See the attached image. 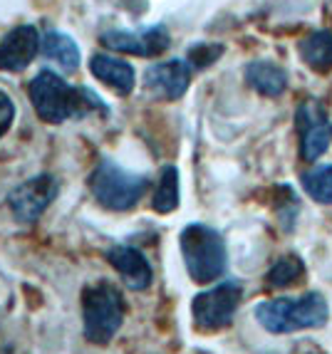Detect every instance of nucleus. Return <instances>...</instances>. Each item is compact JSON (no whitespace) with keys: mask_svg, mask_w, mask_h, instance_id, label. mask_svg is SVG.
Here are the masks:
<instances>
[{"mask_svg":"<svg viewBox=\"0 0 332 354\" xmlns=\"http://www.w3.org/2000/svg\"><path fill=\"white\" fill-rule=\"evenodd\" d=\"M28 92L40 119L53 122V124L84 117L89 112L107 114V106L102 104L95 92H89L84 87H72L65 77H59L53 70L37 72L35 80L30 82Z\"/></svg>","mask_w":332,"mask_h":354,"instance_id":"1","label":"nucleus"},{"mask_svg":"<svg viewBox=\"0 0 332 354\" xmlns=\"http://www.w3.org/2000/svg\"><path fill=\"white\" fill-rule=\"evenodd\" d=\"M330 307L320 292L300 297H275L255 307V319L270 335H290L297 330H317L327 325Z\"/></svg>","mask_w":332,"mask_h":354,"instance_id":"2","label":"nucleus"},{"mask_svg":"<svg viewBox=\"0 0 332 354\" xmlns=\"http://www.w3.org/2000/svg\"><path fill=\"white\" fill-rule=\"evenodd\" d=\"M178 245H181L186 270H189L194 283H214L225 272L228 255H225L223 238L216 228L203 223L186 225L181 230Z\"/></svg>","mask_w":332,"mask_h":354,"instance_id":"3","label":"nucleus"},{"mask_svg":"<svg viewBox=\"0 0 332 354\" xmlns=\"http://www.w3.org/2000/svg\"><path fill=\"white\" fill-rule=\"evenodd\" d=\"M124 297L107 280L82 290V332L92 344H109L124 322Z\"/></svg>","mask_w":332,"mask_h":354,"instance_id":"4","label":"nucleus"},{"mask_svg":"<svg viewBox=\"0 0 332 354\" xmlns=\"http://www.w3.org/2000/svg\"><path fill=\"white\" fill-rule=\"evenodd\" d=\"M151 181L144 174L127 171L117 161L102 159L89 178V189L100 206L107 211H129L144 198Z\"/></svg>","mask_w":332,"mask_h":354,"instance_id":"5","label":"nucleus"},{"mask_svg":"<svg viewBox=\"0 0 332 354\" xmlns=\"http://www.w3.org/2000/svg\"><path fill=\"white\" fill-rule=\"evenodd\" d=\"M241 300H243V288L236 280H225L206 292H199L191 302V317H194L196 330L219 332L228 327Z\"/></svg>","mask_w":332,"mask_h":354,"instance_id":"6","label":"nucleus"},{"mask_svg":"<svg viewBox=\"0 0 332 354\" xmlns=\"http://www.w3.org/2000/svg\"><path fill=\"white\" fill-rule=\"evenodd\" d=\"M57 191H59L57 181L53 176H48V174L20 183L18 189L8 196V203H10V211L15 216V221L23 225L35 223L42 213L50 208V203L55 201Z\"/></svg>","mask_w":332,"mask_h":354,"instance_id":"7","label":"nucleus"},{"mask_svg":"<svg viewBox=\"0 0 332 354\" xmlns=\"http://www.w3.org/2000/svg\"><path fill=\"white\" fill-rule=\"evenodd\" d=\"M297 129H300V153L305 161L320 159L325 149L330 147V117L320 102H305L297 109Z\"/></svg>","mask_w":332,"mask_h":354,"instance_id":"8","label":"nucleus"},{"mask_svg":"<svg viewBox=\"0 0 332 354\" xmlns=\"http://www.w3.org/2000/svg\"><path fill=\"white\" fill-rule=\"evenodd\" d=\"M100 40L107 50L139 55V57H156L169 48V32L164 25H154L147 30H109Z\"/></svg>","mask_w":332,"mask_h":354,"instance_id":"9","label":"nucleus"},{"mask_svg":"<svg viewBox=\"0 0 332 354\" xmlns=\"http://www.w3.org/2000/svg\"><path fill=\"white\" fill-rule=\"evenodd\" d=\"M42 50V37L33 25H20L0 37V70L20 72L37 57Z\"/></svg>","mask_w":332,"mask_h":354,"instance_id":"10","label":"nucleus"},{"mask_svg":"<svg viewBox=\"0 0 332 354\" xmlns=\"http://www.w3.org/2000/svg\"><path fill=\"white\" fill-rule=\"evenodd\" d=\"M144 84L161 100H178L191 84V62L186 59H166L156 62L144 75Z\"/></svg>","mask_w":332,"mask_h":354,"instance_id":"11","label":"nucleus"},{"mask_svg":"<svg viewBox=\"0 0 332 354\" xmlns=\"http://www.w3.org/2000/svg\"><path fill=\"white\" fill-rule=\"evenodd\" d=\"M109 266L122 275L124 285L129 290H147L154 280V270L149 266L147 255L142 250L131 248V245H112L107 250Z\"/></svg>","mask_w":332,"mask_h":354,"instance_id":"12","label":"nucleus"},{"mask_svg":"<svg viewBox=\"0 0 332 354\" xmlns=\"http://www.w3.org/2000/svg\"><path fill=\"white\" fill-rule=\"evenodd\" d=\"M89 70L100 82L112 87L117 95H129L134 89V67L124 59L109 57V55H95L89 59Z\"/></svg>","mask_w":332,"mask_h":354,"instance_id":"13","label":"nucleus"},{"mask_svg":"<svg viewBox=\"0 0 332 354\" xmlns=\"http://www.w3.org/2000/svg\"><path fill=\"white\" fill-rule=\"evenodd\" d=\"M246 82L263 97H278L288 87V75H285L283 67H278L275 62H268V59H258V62H250L246 67Z\"/></svg>","mask_w":332,"mask_h":354,"instance_id":"14","label":"nucleus"},{"mask_svg":"<svg viewBox=\"0 0 332 354\" xmlns=\"http://www.w3.org/2000/svg\"><path fill=\"white\" fill-rule=\"evenodd\" d=\"M42 55L48 59H55L67 72H75L80 67V48L70 35L57 32V30L42 37Z\"/></svg>","mask_w":332,"mask_h":354,"instance_id":"15","label":"nucleus"},{"mask_svg":"<svg viewBox=\"0 0 332 354\" xmlns=\"http://www.w3.org/2000/svg\"><path fill=\"white\" fill-rule=\"evenodd\" d=\"M300 57L313 70H330L332 67V32L317 30L300 42Z\"/></svg>","mask_w":332,"mask_h":354,"instance_id":"16","label":"nucleus"},{"mask_svg":"<svg viewBox=\"0 0 332 354\" xmlns=\"http://www.w3.org/2000/svg\"><path fill=\"white\" fill-rule=\"evenodd\" d=\"M305 275V263L297 255H283L270 266V270L266 272V283L268 288L283 290L290 288V285L300 283Z\"/></svg>","mask_w":332,"mask_h":354,"instance_id":"17","label":"nucleus"},{"mask_svg":"<svg viewBox=\"0 0 332 354\" xmlns=\"http://www.w3.org/2000/svg\"><path fill=\"white\" fill-rule=\"evenodd\" d=\"M151 206L156 213H172L178 208V171L176 166H164V171L159 176V183L154 189V198Z\"/></svg>","mask_w":332,"mask_h":354,"instance_id":"18","label":"nucleus"},{"mask_svg":"<svg viewBox=\"0 0 332 354\" xmlns=\"http://www.w3.org/2000/svg\"><path fill=\"white\" fill-rule=\"evenodd\" d=\"M303 186L310 198H315L317 203H325V206H332V164L317 166L313 171L303 174Z\"/></svg>","mask_w":332,"mask_h":354,"instance_id":"19","label":"nucleus"},{"mask_svg":"<svg viewBox=\"0 0 332 354\" xmlns=\"http://www.w3.org/2000/svg\"><path fill=\"white\" fill-rule=\"evenodd\" d=\"M221 53H223V48H221V45H208V42H203V45H196V48L189 50V62H191V65H196V67L214 65Z\"/></svg>","mask_w":332,"mask_h":354,"instance_id":"20","label":"nucleus"},{"mask_svg":"<svg viewBox=\"0 0 332 354\" xmlns=\"http://www.w3.org/2000/svg\"><path fill=\"white\" fill-rule=\"evenodd\" d=\"M12 117H15V104H12L10 97L0 89V136L6 134L12 124Z\"/></svg>","mask_w":332,"mask_h":354,"instance_id":"21","label":"nucleus"}]
</instances>
